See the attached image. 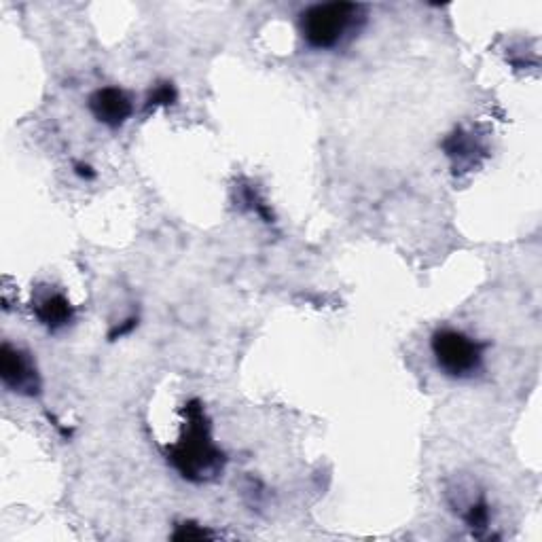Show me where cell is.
Segmentation results:
<instances>
[{
  "label": "cell",
  "mask_w": 542,
  "mask_h": 542,
  "mask_svg": "<svg viewBox=\"0 0 542 542\" xmlns=\"http://www.w3.org/2000/svg\"><path fill=\"white\" fill-rule=\"evenodd\" d=\"M75 172H77L81 178H85V180L96 178V172L92 170V166H87V164H77V166H75Z\"/></svg>",
  "instance_id": "cell-10"
},
{
  "label": "cell",
  "mask_w": 542,
  "mask_h": 542,
  "mask_svg": "<svg viewBox=\"0 0 542 542\" xmlns=\"http://www.w3.org/2000/svg\"><path fill=\"white\" fill-rule=\"evenodd\" d=\"M32 310L36 318L41 320L43 327L49 331H58L64 329L66 324H70L72 316H75V310H72L70 301L62 293H47L41 299H36Z\"/></svg>",
  "instance_id": "cell-6"
},
{
  "label": "cell",
  "mask_w": 542,
  "mask_h": 542,
  "mask_svg": "<svg viewBox=\"0 0 542 542\" xmlns=\"http://www.w3.org/2000/svg\"><path fill=\"white\" fill-rule=\"evenodd\" d=\"M432 354L439 369L454 379L473 377L483 365L485 346L456 329H439L432 335Z\"/></svg>",
  "instance_id": "cell-3"
},
{
  "label": "cell",
  "mask_w": 542,
  "mask_h": 542,
  "mask_svg": "<svg viewBox=\"0 0 542 542\" xmlns=\"http://www.w3.org/2000/svg\"><path fill=\"white\" fill-rule=\"evenodd\" d=\"M136 324H138V320L136 318H130V320H125V324H123V327L119 329H115L113 333H111V339H117V337H123V335H128L134 327H136Z\"/></svg>",
  "instance_id": "cell-9"
},
{
  "label": "cell",
  "mask_w": 542,
  "mask_h": 542,
  "mask_svg": "<svg viewBox=\"0 0 542 542\" xmlns=\"http://www.w3.org/2000/svg\"><path fill=\"white\" fill-rule=\"evenodd\" d=\"M0 377H3V384L11 392L26 396L39 394L41 379L32 365V360L26 352L13 348L11 343H5L3 350H0Z\"/></svg>",
  "instance_id": "cell-4"
},
{
  "label": "cell",
  "mask_w": 542,
  "mask_h": 542,
  "mask_svg": "<svg viewBox=\"0 0 542 542\" xmlns=\"http://www.w3.org/2000/svg\"><path fill=\"white\" fill-rule=\"evenodd\" d=\"M185 415L187 422L180 432V439L168 447V460L187 481H212L223 473L225 454L210 437V424L200 403L191 401Z\"/></svg>",
  "instance_id": "cell-1"
},
{
  "label": "cell",
  "mask_w": 542,
  "mask_h": 542,
  "mask_svg": "<svg viewBox=\"0 0 542 542\" xmlns=\"http://www.w3.org/2000/svg\"><path fill=\"white\" fill-rule=\"evenodd\" d=\"M176 102V89L172 83H159L149 100H147V111H151V108H157V106H168V104H174Z\"/></svg>",
  "instance_id": "cell-7"
},
{
  "label": "cell",
  "mask_w": 542,
  "mask_h": 542,
  "mask_svg": "<svg viewBox=\"0 0 542 542\" xmlns=\"http://www.w3.org/2000/svg\"><path fill=\"white\" fill-rule=\"evenodd\" d=\"M89 111H92L96 121L117 130L132 117L134 106L123 89L102 87L96 94H92V98H89Z\"/></svg>",
  "instance_id": "cell-5"
},
{
  "label": "cell",
  "mask_w": 542,
  "mask_h": 542,
  "mask_svg": "<svg viewBox=\"0 0 542 542\" xmlns=\"http://www.w3.org/2000/svg\"><path fill=\"white\" fill-rule=\"evenodd\" d=\"M464 521L471 528H485L487 521H490V507H487V502L485 500L475 502L473 507L468 509V513L464 515Z\"/></svg>",
  "instance_id": "cell-8"
},
{
  "label": "cell",
  "mask_w": 542,
  "mask_h": 542,
  "mask_svg": "<svg viewBox=\"0 0 542 542\" xmlns=\"http://www.w3.org/2000/svg\"><path fill=\"white\" fill-rule=\"evenodd\" d=\"M360 13L363 7L354 3H324L305 9L299 20L303 41L312 49H335L358 17H363Z\"/></svg>",
  "instance_id": "cell-2"
}]
</instances>
